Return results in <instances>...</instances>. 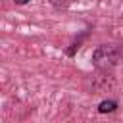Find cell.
I'll use <instances>...</instances> for the list:
<instances>
[{
    "instance_id": "6da1fadb",
    "label": "cell",
    "mask_w": 123,
    "mask_h": 123,
    "mask_svg": "<svg viewBox=\"0 0 123 123\" xmlns=\"http://www.w3.org/2000/svg\"><path fill=\"white\" fill-rule=\"evenodd\" d=\"M119 48L115 46H100L94 52V63L98 67H111L113 63H117L119 60Z\"/></svg>"
},
{
    "instance_id": "7a4b0ae2",
    "label": "cell",
    "mask_w": 123,
    "mask_h": 123,
    "mask_svg": "<svg viewBox=\"0 0 123 123\" xmlns=\"http://www.w3.org/2000/svg\"><path fill=\"white\" fill-rule=\"evenodd\" d=\"M115 108H117V104H115L113 100H104V102H100L98 111H100V113H108V111H113Z\"/></svg>"
},
{
    "instance_id": "3957f363",
    "label": "cell",
    "mask_w": 123,
    "mask_h": 123,
    "mask_svg": "<svg viewBox=\"0 0 123 123\" xmlns=\"http://www.w3.org/2000/svg\"><path fill=\"white\" fill-rule=\"evenodd\" d=\"M15 2H17V4H25L27 0H15Z\"/></svg>"
}]
</instances>
